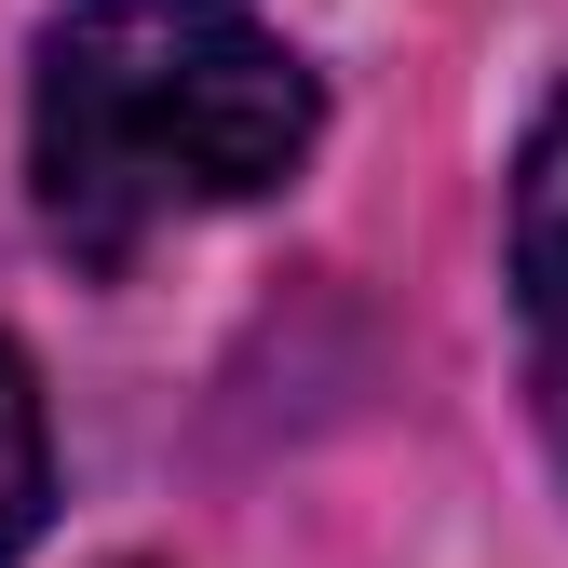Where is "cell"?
I'll return each instance as SVG.
<instances>
[{
	"label": "cell",
	"mask_w": 568,
	"mask_h": 568,
	"mask_svg": "<svg viewBox=\"0 0 568 568\" xmlns=\"http://www.w3.org/2000/svg\"><path fill=\"white\" fill-rule=\"evenodd\" d=\"M325 95L244 0H68L28 82V190L82 271H135L163 231L284 190Z\"/></svg>",
	"instance_id": "6da1fadb"
},
{
	"label": "cell",
	"mask_w": 568,
	"mask_h": 568,
	"mask_svg": "<svg viewBox=\"0 0 568 568\" xmlns=\"http://www.w3.org/2000/svg\"><path fill=\"white\" fill-rule=\"evenodd\" d=\"M515 312H528V352L568 406V82L515 150Z\"/></svg>",
	"instance_id": "7a4b0ae2"
},
{
	"label": "cell",
	"mask_w": 568,
	"mask_h": 568,
	"mask_svg": "<svg viewBox=\"0 0 568 568\" xmlns=\"http://www.w3.org/2000/svg\"><path fill=\"white\" fill-rule=\"evenodd\" d=\"M41 501H54V434H41V379L28 352L0 338V568L41 541Z\"/></svg>",
	"instance_id": "3957f363"
}]
</instances>
